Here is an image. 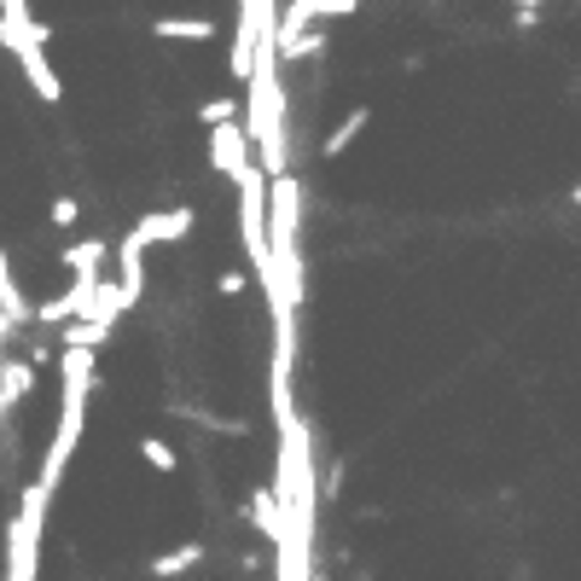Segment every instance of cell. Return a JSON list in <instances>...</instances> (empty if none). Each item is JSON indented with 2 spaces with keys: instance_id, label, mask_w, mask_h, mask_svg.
<instances>
[{
  "instance_id": "16",
  "label": "cell",
  "mask_w": 581,
  "mask_h": 581,
  "mask_svg": "<svg viewBox=\"0 0 581 581\" xmlns=\"http://www.w3.org/2000/svg\"><path fill=\"white\" fill-rule=\"evenodd\" d=\"M366 117H372V111H349V117L338 122V129L326 134V145H320V152H326V157H343L349 145H355V140L366 134Z\"/></svg>"
},
{
  "instance_id": "21",
  "label": "cell",
  "mask_w": 581,
  "mask_h": 581,
  "mask_svg": "<svg viewBox=\"0 0 581 581\" xmlns=\"http://www.w3.org/2000/svg\"><path fill=\"white\" fill-rule=\"evenodd\" d=\"M308 7H315V18H355L361 0H308Z\"/></svg>"
},
{
  "instance_id": "9",
  "label": "cell",
  "mask_w": 581,
  "mask_h": 581,
  "mask_svg": "<svg viewBox=\"0 0 581 581\" xmlns=\"http://www.w3.org/2000/svg\"><path fill=\"white\" fill-rule=\"evenodd\" d=\"M129 308V297H122V285H106V279H94L88 290V303H81V315L76 320H94V326H117V315Z\"/></svg>"
},
{
  "instance_id": "22",
  "label": "cell",
  "mask_w": 581,
  "mask_h": 581,
  "mask_svg": "<svg viewBox=\"0 0 581 581\" xmlns=\"http://www.w3.org/2000/svg\"><path fill=\"white\" fill-rule=\"evenodd\" d=\"M0 24H35V18H30V0H0Z\"/></svg>"
},
{
  "instance_id": "2",
  "label": "cell",
  "mask_w": 581,
  "mask_h": 581,
  "mask_svg": "<svg viewBox=\"0 0 581 581\" xmlns=\"http://www.w3.org/2000/svg\"><path fill=\"white\" fill-rule=\"evenodd\" d=\"M88 402H94V349H65V407H58V430H53V448L47 460H41V489H58V476H65L70 453L81 442V425H88Z\"/></svg>"
},
{
  "instance_id": "19",
  "label": "cell",
  "mask_w": 581,
  "mask_h": 581,
  "mask_svg": "<svg viewBox=\"0 0 581 581\" xmlns=\"http://www.w3.org/2000/svg\"><path fill=\"white\" fill-rule=\"evenodd\" d=\"M239 117V99H204V106H198V122H204V129H216V122H233Z\"/></svg>"
},
{
  "instance_id": "8",
  "label": "cell",
  "mask_w": 581,
  "mask_h": 581,
  "mask_svg": "<svg viewBox=\"0 0 581 581\" xmlns=\"http://www.w3.org/2000/svg\"><path fill=\"white\" fill-rule=\"evenodd\" d=\"M35 396V366L30 361H7L0 355V425L12 419V407L18 402H30Z\"/></svg>"
},
{
  "instance_id": "18",
  "label": "cell",
  "mask_w": 581,
  "mask_h": 581,
  "mask_svg": "<svg viewBox=\"0 0 581 581\" xmlns=\"http://www.w3.org/2000/svg\"><path fill=\"white\" fill-rule=\"evenodd\" d=\"M140 453H145V465H157V471H175L180 465V453L163 442V436H140Z\"/></svg>"
},
{
  "instance_id": "7",
  "label": "cell",
  "mask_w": 581,
  "mask_h": 581,
  "mask_svg": "<svg viewBox=\"0 0 581 581\" xmlns=\"http://www.w3.org/2000/svg\"><path fill=\"white\" fill-rule=\"evenodd\" d=\"M193 210H152V216H145V221H134V244H140V251H152V244H175V239H186V233H193Z\"/></svg>"
},
{
  "instance_id": "3",
  "label": "cell",
  "mask_w": 581,
  "mask_h": 581,
  "mask_svg": "<svg viewBox=\"0 0 581 581\" xmlns=\"http://www.w3.org/2000/svg\"><path fill=\"white\" fill-rule=\"evenodd\" d=\"M233 186H239L244 256H251V267H256V285L267 290V279H274V262H267V175L256 169V163H244V169L233 175Z\"/></svg>"
},
{
  "instance_id": "4",
  "label": "cell",
  "mask_w": 581,
  "mask_h": 581,
  "mask_svg": "<svg viewBox=\"0 0 581 581\" xmlns=\"http://www.w3.org/2000/svg\"><path fill=\"white\" fill-rule=\"evenodd\" d=\"M47 501L53 494L30 483L24 506H18L12 529H7V581H35L41 575V524H47Z\"/></svg>"
},
{
  "instance_id": "6",
  "label": "cell",
  "mask_w": 581,
  "mask_h": 581,
  "mask_svg": "<svg viewBox=\"0 0 581 581\" xmlns=\"http://www.w3.org/2000/svg\"><path fill=\"white\" fill-rule=\"evenodd\" d=\"M244 163H251V134H244V122L239 117L233 122H216V129H210V169L233 180Z\"/></svg>"
},
{
  "instance_id": "17",
  "label": "cell",
  "mask_w": 581,
  "mask_h": 581,
  "mask_svg": "<svg viewBox=\"0 0 581 581\" xmlns=\"http://www.w3.org/2000/svg\"><path fill=\"white\" fill-rule=\"evenodd\" d=\"M111 338V326H94V320H65V349H99Z\"/></svg>"
},
{
  "instance_id": "23",
  "label": "cell",
  "mask_w": 581,
  "mask_h": 581,
  "mask_svg": "<svg viewBox=\"0 0 581 581\" xmlns=\"http://www.w3.org/2000/svg\"><path fill=\"white\" fill-rule=\"evenodd\" d=\"M512 7H529V12H541V7H547V0H512Z\"/></svg>"
},
{
  "instance_id": "14",
  "label": "cell",
  "mask_w": 581,
  "mask_h": 581,
  "mask_svg": "<svg viewBox=\"0 0 581 581\" xmlns=\"http://www.w3.org/2000/svg\"><path fill=\"white\" fill-rule=\"evenodd\" d=\"M152 35L157 41H210L216 24H210V18H157Z\"/></svg>"
},
{
  "instance_id": "1",
  "label": "cell",
  "mask_w": 581,
  "mask_h": 581,
  "mask_svg": "<svg viewBox=\"0 0 581 581\" xmlns=\"http://www.w3.org/2000/svg\"><path fill=\"white\" fill-rule=\"evenodd\" d=\"M244 134H251V152L262 157L256 169L262 175H285L290 169V117H285V88H279V70H262L244 81Z\"/></svg>"
},
{
  "instance_id": "12",
  "label": "cell",
  "mask_w": 581,
  "mask_h": 581,
  "mask_svg": "<svg viewBox=\"0 0 581 581\" xmlns=\"http://www.w3.org/2000/svg\"><path fill=\"white\" fill-rule=\"evenodd\" d=\"M193 564H204V541H180V547H169V552H157V558H152V575H157V581H175V575H186Z\"/></svg>"
},
{
  "instance_id": "20",
  "label": "cell",
  "mask_w": 581,
  "mask_h": 581,
  "mask_svg": "<svg viewBox=\"0 0 581 581\" xmlns=\"http://www.w3.org/2000/svg\"><path fill=\"white\" fill-rule=\"evenodd\" d=\"M47 221H53V227H76V221H81V204H76L70 193H65V198H53V210H47Z\"/></svg>"
},
{
  "instance_id": "10",
  "label": "cell",
  "mask_w": 581,
  "mask_h": 581,
  "mask_svg": "<svg viewBox=\"0 0 581 581\" xmlns=\"http://www.w3.org/2000/svg\"><path fill=\"white\" fill-rule=\"evenodd\" d=\"M106 239H81V244H70V251H65V267H70V279L76 285H94L99 279V267H106Z\"/></svg>"
},
{
  "instance_id": "24",
  "label": "cell",
  "mask_w": 581,
  "mask_h": 581,
  "mask_svg": "<svg viewBox=\"0 0 581 581\" xmlns=\"http://www.w3.org/2000/svg\"><path fill=\"white\" fill-rule=\"evenodd\" d=\"M0 320H7V315H0Z\"/></svg>"
},
{
  "instance_id": "13",
  "label": "cell",
  "mask_w": 581,
  "mask_h": 581,
  "mask_svg": "<svg viewBox=\"0 0 581 581\" xmlns=\"http://www.w3.org/2000/svg\"><path fill=\"white\" fill-rule=\"evenodd\" d=\"M0 315H7L12 326H30V303H24V290H18L12 279V256L0 251Z\"/></svg>"
},
{
  "instance_id": "5",
  "label": "cell",
  "mask_w": 581,
  "mask_h": 581,
  "mask_svg": "<svg viewBox=\"0 0 581 581\" xmlns=\"http://www.w3.org/2000/svg\"><path fill=\"white\" fill-rule=\"evenodd\" d=\"M47 35H53L47 24H0V47H7L18 65H24L35 99L58 106V99H65V81H58V70L47 65Z\"/></svg>"
},
{
  "instance_id": "11",
  "label": "cell",
  "mask_w": 581,
  "mask_h": 581,
  "mask_svg": "<svg viewBox=\"0 0 581 581\" xmlns=\"http://www.w3.org/2000/svg\"><path fill=\"white\" fill-rule=\"evenodd\" d=\"M117 285H122V297H129V308L140 303V290H145V251H140V244L134 239H122L117 244Z\"/></svg>"
},
{
  "instance_id": "15",
  "label": "cell",
  "mask_w": 581,
  "mask_h": 581,
  "mask_svg": "<svg viewBox=\"0 0 581 581\" xmlns=\"http://www.w3.org/2000/svg\"><path fill=\"white\" fill-rule=\"evenodd\" d=\"M251 524H256V535H267V541H279L285 517H279V501H274V489H256V494H251Z\"/></svg>"
}]
</instances>
